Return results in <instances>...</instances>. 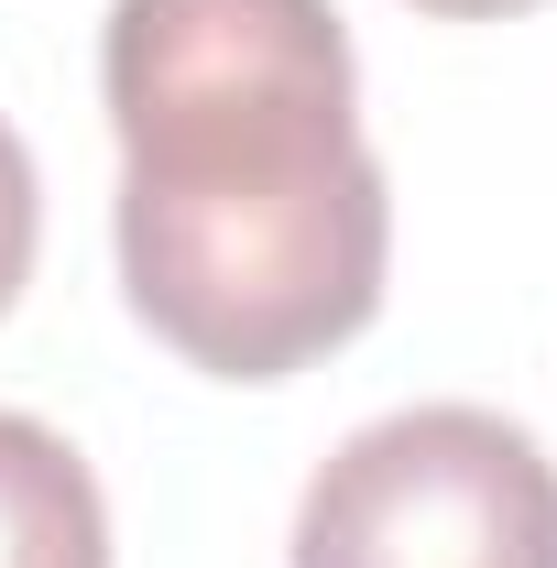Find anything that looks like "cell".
<instances>
[{"label": "cell", "instance_id": "cell-5", "mask_svg": "<svg viewBox=\"0 0 557 568\" xmlns=\"http://www.w3.org/2000/svg\"><path fill=\"white\" fill-rule=\"evenodd\" d=\"M426 22H514V11H536V0H416Z\"/></svg>", "mask_w": 557, "mask_h": 568}, {"label": "cell", "instance_id": "cell-1", "mask_svg": "<svg viewBox=\"0 0 557 568\" xmlns=\"http://www.w3.org/2000/svg\"><path fill=\"white\" fill-rule=\"evenodd\" d=\"M121 295L175 361L284 383L372 328L394 197L328 0H110Z\"/></svg>", "mask_w": 557, "mask_h": 568}, {"label": "cell", "instance_id": "cell-2", "mask_svg": "<svg viewBox=\"0 0 557 568\" xmlns=\"http://www.w3.org/2000/svg\"><path fill=\"white\" fill-rule=\"evenodd\" d=\"M295 568H557V459L492 405H405L317 459Z\"/></svg>", "mask_w": 557, "mask_h": 568}, {"label": "cell", "instance_id": "cell-3", "mask_svg": "<svg viewBox=\"0 0 557 568\" xmlns=\"http://www.w3.org/2000/svg\"><path fill=\"white\" fill-rule=\"evenodd\" d=\"M0 568H110V503L44 416L0 405Z\"/></svg>", "mask_w": 557, "mask_h": 568}, {"label": "cell", "instance_id": "cell-4", "mask_svg": "<svg viewBox=\"0 0 557 568\" xmlns=\"http://www.w3.org/2000/svg\"><path fill=\"white\" fill-rule=\"evenodd\" d=\"M33 230H44V197H33V153L22 132L0 121V317H11V295L33 274Z\"/></svg>", "mask_w": 557, "mask_h": 568}]
</instances>
